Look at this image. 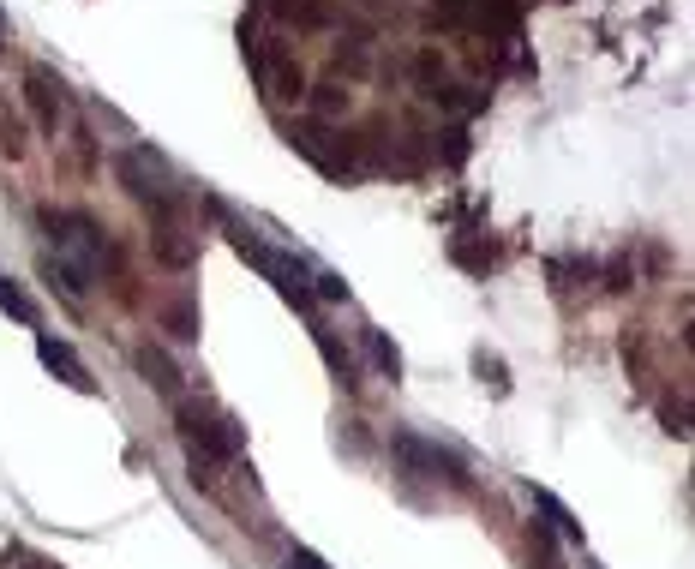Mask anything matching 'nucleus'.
Returning <instances> with one entry per match:
<instances>
[{
  "label": "nucleus",
  "mask_w": 695,
  "mask_h": 569,
  "mask_svg": "<svg viewBox=\"0 0 695 569\" xmlns=\"http://www.w3.org/2000/svg\"><path fill=\"white\" fill-rule=\"evenodd\" d=\"M36 360H42L48 372H60L72 390H96V378L84 372V360L72 354V342H60V336H36Z\"/></svg>",
  "instance_id": "nucleus-4"
},
{
  "label": "nucleus",
  "mask_w": 695,
  "mask_h": 569,
  "mask_svg": "<svg viewBox=\"0 0 695 569\" xmlns=\"http://www.w3.org/2000/svg\"><path fill=\"white\" fill-rule=\"evenodd\" d=\"M132 360H138V372H144V384H150V390H162L168 402H180V372H174V360H168L162 348H150V342H144Z\"/></svg>",
  "instance_id": "nucleus-5"
},
{
  "label": "nucleus",
  "mask_w": 695,
  "mask_h": 569,
  "mask_svg": "<svg viewBox=\"0 0 695 569\" xmlns=\"http://www.w3.org/2000/svg\"><path fill=\"white\" fill-rule=\"evenodd\" d=\"M30 102H36L42 126H54V120H60V84H48V72H30Z\"/></svg>",
  "instance_id": "nucleus-8"
},
{
  "label": "nucleus",
  "mask_w": 695,
  "mask_h": 569,
  "mask_svg": "<svg viewBox=\"0 0 695 569\" xmlns=\"http://www.w3.org/2000/svg\"><path fill=\"white\" fill-rule=\"evenodd\" d=\"M114 168H120L126 192H132L138 204H150L156 216H168V210L180 204V186L168 180V168H162V156H156V150H144V144H138V150H120V156H114Z\"/></svg>",
  "instance_id": "nucleus-2"
},
{
  "label": "nucleus",
  "mask_w": 695,
  "mask_h": 569,
  "mask_svg": "<svg viewBox=\"0 0 695 569\" xmlns=\"http://www.w3.org/2000/svg\"><path fill=\"white\" fill-rule=\"evenodd\" d=\"M162 324H168V336H180V342H192V336H198V312H192L186 300H180V306H168V312H162Z\"/></svg>",
  "instance_id": "nucleus-10"
},
{
  "label": "nucleus",
  "mask_w": 695,
  "mask_h": 569,
  "mask_svg": "<svg viewBox=\"0 0 695 569\" xmlns=\"http://www.w3.org/2000/svg\"><path fill=\"white\" fill-rule=\"evenodd\" d=\"M174 420H180V438L192 450V468L198 480L210 486V468L216 462H234L246 450V432L228 420V414H210V408H192V402H174Z\"/></svg>",
  "instance_id": "nucleus-1"
},
{
  "label": "nucleus",
  "mask_w": 695,
  "mask_h": 569,
  "mask_svg": "<svg viewBox=\"0 0 695 569\" xmlns=\"http://www.w3.org/2000/svg\"><path fill=\"white\" fill-rule=\"evenodd\" d=\"M528 498H534V504H540V510L552 516V528H558V534H564L570 546H582V522H576V516H570V510H564V504L552 498V492H540V486H528Z\"/></svg>",
  "instance_id": "nucleus-6"
},
{
  "label": "nucleus",
  "mask_w": 695,
  "mask_h": 569,
  "mask_svg": "<svg viewBox=\"0 0 695 569\" xmlns=\"http://www.w3.org/2000/svg\"><path fill=\"white\" fill-rule=\"evenodd\" d=\"M0 306H6L18 324H30V330H36V300H30V294L12 282V276H0Z\"/></svg>",
  "instance_id": "nucleus-9"
},
{
  "label": "nucleus",
  "mask_w": 695,
  "mask_h": 569,
  "mask_svg": "<svg viewBox=\"0 0 695 569\" xmlns=\"http://www.w3.org/2000/svg\"><path fill=\"white\" fill-rule=\"evenodd\" d=\"M6 30H12V24H6V12H0V36H6Z\"/></svg>",
  "instance_id": "nucleus-12"
},
{
  "label": "nucleus",
  "mask_w": 695,
  "mask_h": 569,
  "mask_svg": "<svg viewBox=\"0 0 695 569\" xmlns=\"http://www.w3.org/2000/svg\"><path fill=\"white\" fill-rule=\"evenodd\" d=\"M366 354H372V366H378V372H384L390 384L402 378V354H396V342H390L384 330H366Z\"/></svg>",
  "instance_id": "nucleus-7"
},
{
  "label": "nucleus",
  "mask_w": 695,
  "mask_h": 569,
  "mask_svg": "<svg viewBox=\"0 0 695 569\" xmlns=\"http://www.w3.org/2000/svg\"><path fill=\"white\" fill-rule=\"evenodd\" d=\"M288 569H294V564H288Z\"/></svg>",
  "instance_id": "nucleus-13"
},
{
  "label": "nucleus",
  "mask_w": 695,
  "mask_h": 569,
  "mask_svg": "<svg viewBox=\"0 0 695 569\" xmlns=\"http://www.w3.org/2000/svg\"><path fill=\"white\" fill-rule=\"evenodd\" d=\"M390 450H396V462H408V468H420V474H432V480H444V486H468L462 462H456L450 450H438V444L414 438V432H396V438H390Z\"/></svg>",
  "instance_id": "nucleus-3"
},
{
  "label": "nucleus",
  "mask_w": 695,
  "mask_h": 569,
  "mask_svg": "<svg viewBox=\"0 0 695 569\" xmlns=\"http://www.w3.org/2000/svg\"><path fill=\"white\" fill-rule=\"evenodd\" d=\"M474 372H480V378H492V390H510V378H504V360H498V354H474Z\"/></svg>",
  "instance_id": "nucleus-11"
}]
</instances>
